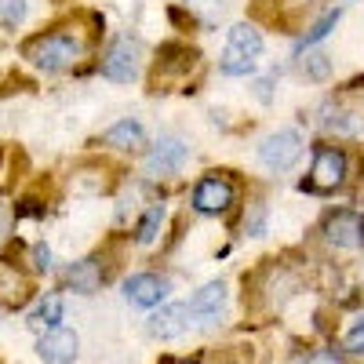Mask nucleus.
<instances>
[{"label": "nucleus", "instance_id": "obj_3", "mask_svg": "<svg viewBox=\"0 0 364 364\" xmlns=\"http://www.w3.org/2000/svg\"><path fill=\"white\" fill-rule=\"evenodd\" d=\"M343 182H346V154L336 149V146L317 149L314 171H310L306 182H302V190H310V193H336Z\"/></svg>", "mask_w": 364, "mask_h": 364}, {"label": "nucleus", "instance_id": "obj_1", "mask_svg": "<svg viewBox=\"0 0 364 364\" xmlns=\"http://www.w3.org/2000/svg\"><path fill=\"white\" fill-rule=\"evenodd\" d=\"M80 51H84V44H80L73 33H44V37L26 41V48H22V55H26L37 70H44V73L70 70L77 58H80Z\"/></svg>", "mask_w": 364, "mask_h": 364}, {"label": "nucleus", "instance_id": "obj_22", "mask_svg": "<svg viewBox=\"0 0 364 364\" xmlns=\"http://www.w3.org/2000/svg\"><path fill=\"white\" fill-rule=\"evenodd\" d=\"M190 8H193V11H200L208 22H211V18H215V15L223 11V4H219V0H190Z\"/></svg>", "mask_w": 364, "mask_h": 364}, {"label": "nucleus", "instance_id": "obj_24", "mask_svg": "<svg viewBox=\"0 0 364 364\" xmlns=\"http://www.w3.org/2000/svg\"><path fill=\"white\" fill-rule=\"evenodd\" d=\"M302 364H343V360H339L336 353H328V350H317V353H310Z\"/></svg>", "mask_w": 364, "mask_h": 364}, {"label": "nucleus", "instance_id": "obj_20", "mask_svg": "<svg viewBox=\"0 0 364 364\" xmlns=\"http://www.w3.org/2000/svg\"><path fill=\"white\" fill-rule=\"evenodd\" d=\"M302 73H306V77H314V80H324L328 77V55H306V58H302Z\"/></svg>", "mask_w": 364, "mask_h": 364}, {"label": "nucleus", "instance_id": "obj_10", "mask_svg": "<svg viewBox=\"0 0 364 364\" xmlns=\"http://www.w3.org/2000/svg\"><path fill=\"white\" fill-rule=\"evenodd\" d=\"M324 240L336 248H364V219L357 211H336L328 223H324Z\"/></svg>", "mask_w": 364, "mask_h": 364}, {"label": "nucleus", "instance_id": "obj_6", "mask_svg": "<svg viewBox=\"0 0 364 364\" xmlns=\"http://www.w3.org/2000/svg\"><path fill=\"white\" fill-rule=\"evenodd\" d=\"M186 161H190L186 142H182V139H161V142L146 154V175L171 178V175H178L182 168H186Z\"/></svg>", "mask_w": 364, "mask_h": 364}, {"label": "nucleus", "instance_id": "obj_21", "mask_svg": "<svg viewBox=\"0 0 364 364\" xmlns=\"http://www.w3.org/2000/svg\"><path fill=\"white\" fill-rule=\"evenodd\" d=\"M346 350H350V353H357V357H364V321H360L357 328H350V331H346Z\"/></svg>", "mask_w": 364, "mask_h": 364}, {"label": "nucleus", "instance_id": "obj_8", "mask_svg": "<svg viewBox=\"0 0 364 364\" xmlns=\"http://www.w3.org/2000/svg\"><path fill=\"white\" fill-rule=\"evenodd\" d=\"M226 284L223 281H211V284H204L186 306H190V314H193V324H200V328H211V324H219L223 321V314H226Z\"/></svg>", "mask_w": 364, "mask_h": 364}, {"label": "nucleus", "instance_id": "obj_11", "mask_svg": "<svg viewBox=\"0 0 364 364\" xmlns=\"http://www.w3.org/2000/svg\"><path fill=\"white\" fill-rule=\"evenodd\" d=\"M233 204V186H230V178L223 175H208L197 182V190H193V208L204 211V215H219V211H226Z\"/></svg>", "mask_w": 364, "mask_h": 364}, {"label": "nucleus", "instance_id": "obj_18", "mask_svg": "<svg viewBox=\"0 0 364 364\" xmlns=\"http://www.w3.org/2000/svg\"><path fill=\"white\" fill-rule=\"evenodd\" d=\"M339 15H343L339 8H336V11H328V15H324V18H321V22H317V26L310 29V33H306V37H302V48H310V44H317V41H324V37L331 33V29H336V22H339Z\"/></svg>", "mask_w": 364, "mask_h": 364}, {"label": "nucleus", "instance_id": "obj_14", "mask_svg": "<svg viewBox=\"0 0 364 364\" xmlns=\"http://www.w3.org/2000/svg\"><path fill=\"white\" fill-rule=\"evenodd\" d=\"M66 281H70V288H73V291L91 295V291H99V288H102V266H99L95 259L73 262V266L66 269Z\"/></svg>", "mask_w": 364, "mask_h": 364}, {"label": "nucleus", "instance_id": "obj_5", "mask_svg": "<svg viewBox=\"0 0 364 364\" xmlns=\"http://www.w3.org/2000/svg\"><path fill=\"white\" fill-rule=\"evenodd\" d=\"M139 66H142V48L132 37H120L109 44V51L102 58V77L117 80V84H132L139 77Z\"/></svg>", "mask_w": 364, "mask_h": 364}, {"label": "nucleus", "instance_id": "obj_7", "mask_svg": "<svg viewBox=\"0 0 364 364\" xmlns=\"http://www.w3.org/2000/svg\"><path fill=\"white\" fill-rule=\"evenodd\" d=\"M77 353H80L77 331H70V328H63V324L48 328L44 336L37 339V357H41L44 364H73Z\"/></svg>", "mask_w": 364, "mask_h": 364}, {"label": "nucleus", "instance_id": "obj_15", "mask_svg": "<svg viewBox=\"0 0 364 364\" xmlns=\"http://www.w3.org/2000/svg\"><path fill=\"white\" fill-rule=\"evenodd\" d=\"M102 142L106 146H113V149H139V146H146V128L139 124V120H117V124L102 135Z\"/></svg>", "mask_w": 364, "mask_h": 364}, {"label": "nucleus", "instance_id": "obj_17", "mask_svg": "<svg viewBox=\"0 0 364 364\" xmlns=\"http://www.w3.org/2000/svg\"><path fill=\"white\" fill-rule=\"evenodd\" d=\"M161 223H164V208H149L146 215H142V223H139V230H135V240H139V245H154Z\"/></svg>", "mask_w": 364, "mask_h": 364}, {"label": "nucleus", "instance_id": "obj_23", "mask_svg": "<svg viewBox=\"0 0 364 364\" xmlns=\"http://www.w3.org/2000/svg\"><path fill=\"white\" fill-rule=\"evenodd\" d=\"M33 266H37L41 273L51 269V248H48V245H37V248H33Z\"/></svg>", "mask_w": 364, "mask_h": 364}, {"label": "nucleus", "instance_id": "obj_13", "mask_svg": "<svg viewBox=\"0 0 364 364\" xmlns=\"http://www.w3.org/2000/svg\"><path fill=\"white\" fill-rule=\"evenodd\" d=\"M321 124L339 135H357V132H364V106H350V95H336L324 106Z\"/></svg>", "mask_w": 364, "mask_h": 364}, {"label": "nucleus", "instance_id": "obj_19", "mask_svg": "<svg viewBox=\"0 0 364 364\" xmlns=\"http://www.w3.org/2000/svg\"><path fill=\"white\" fill-rule=\"evenodd\" d=\"M22 18H26V0H0V22L18 26Z\"/></svg>", "mask_w": 364, "mask_h": 364}, {"label": "nucleus", "instance_id": "obj_16", "mask_svg": "<svg viewBox=\"0 0 364 364\" xmlns=\"http://www.w3.org/2000/svg\"><path fill=\"white\" fill-rule=\"evenodd\" d=\"M58 321H63V299H58V295H48L41 306L29 314V328H37V331L58 328Z\"/></svg>", "mask_w": 364, "mask_h": 364}, {"label": "nucleus", "instance_id": "obj_12", "mask_svg": "<svg viewBox=\"0 0 364 364\" xmlns=\"http://www.w3.org/2000/svg\"><path fill=\"white\" fill-rule=\"evenodd\" d=\"M124 299L132 302V306H161V302L168 299V281L157 277V273H132V277L124 281Z\"/></svg>", "mask_w": 364, "mask_h": 364}, {"label": "nucleus", "instance_id": "obj_4", "mask_svg": "<svg viewBox=\"0 0 364 364\" xmlns=\"http://www.w3.org/2000/svg\"><path fill=\"white\" fill-rule=\"evenodd\" d=\"M302 157V135L295 128H281L262 139L259 146V161L269 168V171H291Z\"/></svg>", "mask_w": 364, "mask_h": 364}, {"label": "nucleus", "instance_id": "obj_9", "mask_svg": "<svg viewBox=\"0 0 364 364\" xmlns=\"http://www.w3.org/2000/svg\"><path fill=\"white\" fill-rule=\"evenodd\" d=\"M193 328V314L186 302H168L149 317V336L154 339H182Z\"/></svg>", "mask_w": 364, "mask_h": 364}, {"label": "nucleus", "instance_id": "obj_2", "mask_svg": "<svg viewBox=\"0 0 364 364\" xmlns=\"http://www.w3.org/2000/svg\"><path fill=\"white\" fill-rule=\"evenodd\" d=\"M259 58H262V37L259 29L248 22H237L230 33H226V48H223V73L226 77H248L259 70Z\"/></svg>", "mask_w": 364, "mask_h": 364}]
</instances>
